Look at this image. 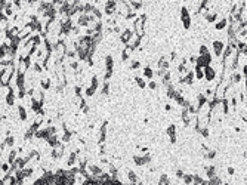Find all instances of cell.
Listing matches in <instances>:
<instances>
[{"instance_id": "1", "label": "cell", "mask_w": 247, "mask_h": 185, "mask_svg": "<svg viewBox=\"0 0 247 185\" xmlns=\"http://www.w3.org/2000/svg\"><path fill=\"white\" fill-rule=\"evenodd\" d=\"M222 43L221 41H214V49H216V55H221V52H222Z\"/></svg>"}, {"instance_id": "2", "label": "cell", "mask_w": 247, "mask_h": 185, "mask_svg": "<svg viewBox=\"0 0 247 185\" xmlns=\"http://www.w3.org/2000/svg\"><path fill=\"white\" fill-rule=\"evenodd\" d=\"M206 77L209 78V80H212V78L214 77V73H213L212 68H206Z\"/></svg>"}, {"instance_id": "3", "label": "cell", "mask_w": 247, "mask_h": 185, "mask_svg": "<svg viewBox=\"0 0 247 185\" xmlns=\"http://www.w3.org/2000/svg\"><path fill=\"white\" fill-rule=\"evenodd\" d=\"M129 39H130V31L127 30V31H124V33H123V36H121V40H123V41H127Z\"/></svg>"}, {"instance_id": "4", "label": "cell", "mask_w": 247, "mask_h": 185, "mask_svg": "<svg viewBox=\"0 0 247 185\" xmlns=\"http://www.w3.org/2000/svg\"><path fill=\"white\" fill-rule=\"evenodd\" d=\"M169 135H170V138H172V141L175 142V126H170L169 128Z\"/></svg>"}, {"instance_id": "5", "label": "cell", "mask_w": 247, "mask_h": 185, "mask_svg": "<svg viewBox=\"0 0 247 185\" xmlns=\"http://www.w3.org/2000/svg\"><path fill=\"white\" fill-rule=\"evenodd\" d=\"M160 185H169V181H167V176H166V175H163V176H161Z\"/></svg>"}, {"instance_id": "6", "label": "cell", "mask_w": 247, "mask_h": 185, "mask_svg": "<svg viewBox=\"0 0 247 185\" xmlns=\"http://www.w3.org/2000/svg\"><path fill=\"white\" fill-rule=\"evenodd\" d=\"M207 175H209L210 178H213V176H214V167H213V166H210V167L207 169Z\"/></svg>"}, {"instance_id": "7", "label": "cell", "mask_w": 247, "mask_h": 185, "mask_svg": "<svg viewBox=\"0 0 247 185\" xmlns=\"http://www.w3.org/2000/svg\"><path fill=\"white\" fill-rule=\"evenodd\" d=\"M225 24H227V21H225V19H222V21H221V22H219L218 25H216V28H223V27H225Z\"/></svg>"}, {"instance_id": "8", "label": "cell", "mask_w": 247, "mask_h": 185, "mask_svg": "<svg viewBox=\"0 0 247 185\" xmlns=\"http://www.w3.org/2000/svg\"><path fill=\"white\" fill-rule=\"evenodd\" d=\"M145 76H147V77H151V76H152V70H151V68H145Z\"/></svg>"}, {"instance_id": "9", "label": "cell", "mask_w": 247, "mask_h": 185, "mask_svg": "<svg viewBox=\"0 0 247 185\" xmlns=\"http://www.w3.org/2000/svg\"><path fill=\"white\" fill-rule=\"evenodd\" d=\"M90 170H92L93 173H99V172H101V170H99V167H96V166H92Z\"/></svg>"}, {"instance_id": "10", "label": "cell", "mask_w": 247, "mask_h": 185, "mask_svg": "<svg viewBox=\"0 0 247 185\" xmlns=\"http://www.w3.org/2000/svg\"><path fill=\"white\" fill-rule=\"evenodd\" d=\"M191 181H192V176H190V175H186V176H185V182H186V184H190Z\"/></svg>"}, {"instance_id": "11", "label": "cell", "mask_w": 247, "mask_h": 185, "mask_svg": "<svg viewBox=\"0 0 247 185\" xmlns=\"http://www.w3.org/2000/svg\"><path fill=\"white\" fill-rule=\"evenodd\" d=\"M136 67H139V62H133V64H132V68H136Z\"/></svg>"}, {"instance_id": "12", "label": "cell", "mask_w": 247, "mask_h": 185, "mask_svg": "<svg viewBox=\"0 0 247 185\" xmlns=\"http://www.w3.org/2000/svg\"><path fill=\"white\" fill-rule=\"evenodd\" d=\"M149 87H151V89H155V83L151 82V83H149Z\"/></svg>"}]
</instances>
